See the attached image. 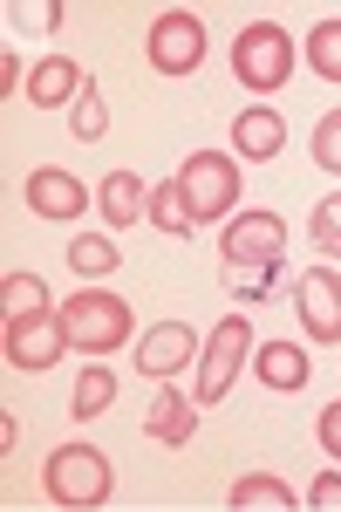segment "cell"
Returning <instances> with one entry per match:
<instances>
[{
    "label": "cell",
    "mask_w": 341,
    "mask_h": 512,
    "mask_svg": "<svg viewBox=\"0 0 341 512\" xmlns=\"http://www.w3.org/2000/svg\"><path fill=\"white\" fill-rule=\"evenodd\" d=\"M253 369H260L266 390H301L307 376H314V369H307V355L294 349V342H260V349H253Z\"/></svg>",
    "instance_id": "2e32d148"
},
{
    "label": "cell",
    "mask_w": 341,
    "mask_h": 512,
    "mask_svg": "<svg viewBox=\"0 0 341 512\" xmlns=\"http://www.w3.org/2000/svg\"><path fill=\"white\" fill-rule=\"evenodd\" d=\"M0 308H7V321L48 315V287H41V274H7V287H0Z\"/></svg>",
    "instance_id": "d6986e66"
},
{
    "label": "cell",
    "mask_w": 341,
    "mask_h": 512,
    "mask_svg": "<svg viewBox=\"0 0 341 512\" xmlns=\"http://www.w3.org/2000/svg\"><path fill=\"white\" fill-rule=\"evenodd\" d=\"M307 62H314L321 82H341V21H321V28L307 35Z\"/></svg>",
    "instance_id": "603a6c76"
},
{
    "label": "cell",
    "mask_w": 341,
    "mask_h": 512,
    "mask_svg": "<svg viewBox=\"0 0 341 512\" xmlns=\"http://www.w3.org/2000/svg\"><path fill=\"white\" fill-rule=\"evenodd\" d=\"M69 349V328L62 315L48 308V315H28V321H7V369H21V376H41V369H55Z\"/></svg>",
    "instance_id": "ba28073f"
},
{
    "label": "cell",
    "mask_w": 341,
    "mask_h": 512,
    "mask_svg": "<svg viewBox=\"0 0 341 512\" xmlns=\"http://www.w3.org/2000/svg\"><path fill=\"white\" fill-rule=\"evenodd\" d=\"M307 506H314V512H341V472L314 478V492H307Z\"/></svg>",
    "instance_id": "4316f807"
},
{
    "label": "cell",
    "mask_w": 341,
    "mask_h": 512,
    "mask_svg": "<svg viewBox=\"0 0 341 512\" xmlns=\"http://www.w3.org/2000/svg\"><path fill=\"white\" fill-rule=\"evenodd\" d=\"M314 164L321 171H341V110H328V117L314 123Z\"/></svg>",
    "instance_id": "484cf974"
},
{
    "label": "cell",
    "mask_w": 341,
    "mask_h": 512,
    "mask_svg": "<svg viewBox=\"0 0 341 512\" xmlns=\"http://www.w3.org/2000/svg\"><path fill=\"white\" fill-rule=\"evenodd\" d=\"M69 267H76L82 280H103L116 267V246L103 233H82V239H69Z\"/></svg>",
    "instance_id": "44dd1931"
},
{
    "label": "cell",
    "mask_w": 341,
    "mask_h": 512,
    "mask_svg": "<svg viewBox=\"0 0 341 512\" xmlns=\"http://www.w3.org/2000/svg\"><path fill=\"white\" fill-rule=\"evenodd\" d=\"M219 260H226V267L287 260V219H280V212H232L226 239H219Z\"/></svg>",
    "instance_id": "8992f818"
},
{
    "label": "cell",
    "mask_w": 341,
    "mask_h": 512,
    "mask_svg": "<svg viewBox=\"0 0 341 512\" xmlns=\"http://www.w3.org/2000/svg\"><path fill=\"white\" fill-rule=\"evenodd\" d=\"M21 198H28V212H41V219H82V212H89V192H82V178H76V171H55V164L28 171Z\"/></svg>",
    "instance_id": "8fae6325"
},
{
    "label": "cell",
    "mask_w": 341,
    "mask_h": 512,
    "mask_svg": "<svg viewBox=\"0 0 341 512\" xmlns=\"http://www.w3.org/2000/svg\"><path fill=\"white\" fill-rule=\"evenodd\" d=\"M294 308H301L307 342H341V274L335 267H307L294 280Z\"/></svg>",
    "instance_id": "9c48e42d"
},
{
    "label": "cell",
    "mask_w": 341,
    "mask_h": 512,
    "mask_svg": "<svg viewBox=\"0 0 341 512\" xmlns=\"http://www.w3.org/2000/svg\"><path fill=\"white\" fill-rule=\"evenodd\" d=\"M280 267H287V260H266V267H226L232 301H266V294H273V280H280Z\"/></svg>",
    "instance_id": "cb8c5ba5"
},
{
    "label": "cell",
    "mask_w": 341,
    "mask_h": 512,
    "mask_svg": "<svg viewBox=\"0 0 341 512\" xmlns=\"http://www.w3.org/2000/svg\"><path fill=\"white\" fill-rule=\"evenodd\" d=\"M198 355H205V342L191 335V321H157L151 335L137 342V369L151 383H171L178 369H198Z\"/></svg>",
    "instance_id": "30bf717a"
},
{
    "label": "cell",
    "mask_w": 341,
    "mask_h": 512,
    "mask_svg": "<svg viewBox=\"0 0 341 512\" xmlns=\"http://www.w3.org/2000/svg\"><path fill=\"white\" fill-rule=\"evenodd\" d=\"M226 506L232 512H294V492H287V478L253 472V478H239V485L226 492Z\"/></svg>",
    "instance_id": "e0dca14e"
},
{
    "label": "cell",
    "mask_w": 341,
    "mask_h": 512,
    "mask_svg": "<svg viewBox=\"0 0 341 512\" xmlns=\"http://www.w3.org/2000/svg\"><path fill=\"white\" fill-rule=\"evenodd\" d=\"M232 76L246 82L253 96L287 89V76H294V41H287V28H273V21L239 28V41H232Z\"/></svg>",
    "instance_id": "3957f363"
},
{
    "label": "cell",
    "mask_w": 341,
    "mask_h": 512,
    "mask_svg": "<svg viewBox=\"0 0 341 512\" xmlns=\"http://www.w3.org/2000/svg\"><path fill=\"white\" fill-rule=\"evenodd\" d=\"M62 328H69V349L82 355H110L130 342V328L137 315L123 308V294H103V287H89V294H69V308H62Z\"/></svg>",
    "instance_id": "6da1fadb"
},
{
    "label": "cell",
    "mask_w": 341,
    "mask_h": 512,
    "mask_svg": "<svg viewBox=\"0 0 341 512\" xmlns=\"http://www.w3.org/2000/svg\"><path fill=\"white\" fill-rule=\"evenodd\" d=\"M96 205H103L110 226H137V219L151 212V185H144L137 171H110V178L96 185Z\"/></svg>",
    "instance_id": "5bb4252c"
},
{
    "label": "cell",
    "mask_w": 341,
    "mask_h": 512,
    "mask_svg": "<svg viewBox=\"0 0 341 512\" xmlns=\"http://www.w3.org/2000/svg\"><path fill=\"white\" fill-rule=\"evenodd\" d=\"M14 444H21V417H14V410H0V451L14 458Z\"/></svg>",
    "instance_id": "f1b7e54d"
},
{
    "label": "cell",
    "mask_w": 341,
    "mask_h": 512,
    "mask_svg": "<svg viewBox=\"0 0 341 512\" xmlns=\"http://www.w3.org/2000/svg\"><path fill=\"white\" fill-rule=\"evenodd\" d=\"M144 431H151L157 444H185V437L198 431V410H191V396H178L171 383H157L151 410H144Z\"/></svg>",
    "instance_id": "9a60e30c"
},
{
    "label": "cell",
    "mask_w": 341,
    "mask_h": 512,
    "mask_svg": "<svg viewBox=\"0 0 341 512\" xmlns=\"http://www.w3.org/2000/svg\"><path fill=\"white\" fill-rule=\"evenodd\" d=\"M307 239H314V253H321V260H341V192L314 205V219H307Z\"/></svg>",
    "instance_id": "7402d4cb"
},
{
    "label": "cell",
    "mask_w": 341,
    "mask_h": 512,
    "mask_svg": "<svg viewBox=\"0 0 341 512\" xmlns=\"http://www.w3.org/2000/svg\"><path fill=\"white\" fill-rule=\"evenodd\" d=\"M144 219H151L157 233H171V239H191V226H198V219L185 212V192H178V178H164V185L151 192V212H144Z\"/></svg>",
    "instance_id": "ac0fdd59"
},
{
    "label": "cell",
    "mask_w": 341,
    "mask_h": 512,
    "mask_svg": "<svg viewBox=\"0 0 341 512\" xmlns=\"http://www.w3.org/2000/svg\"><path fill=\"white\" fill-rule=\"evenodd\" d=\"M178 192H185V212L205 226V219H232L239 205V164L226 151H191L178 164Z\"/></svg>",
    "instance_id": "277c9868"
},
{
    "label": "cell",
    "mask_w": 341,
    "mask_h": 512,
    "mask_svg": "<svg viewBox=\"0 0 341 512\" xmlns=\"http://www.w3.org/2000/svg\"><path fill=\"white\" fill-rule=\"evenodd\" d=\"M103 130H110V110H103V96H96V82L76 96V137L82 144H103Z\"/></svg>",
    "instance_id": "d4e9b609"
},
{
    "label": "cell",
    "mask_w": 341,
    "mask_h": 512,
    "mask_svg": "<svg viewBox=\"0 0 341 512\" xmlns=\"http://www.w3.org/2000/svg\"><path fill=\"white\" fill-rule=\"evenodd\" d=\"M205 62V21L185 7H164L151 21V69L157 76H191Z\"/></svg>",
    "instance_id": "52a82bcc"
},
{
    "label": "cell",
    "mask_w": 341,
    "mask_h": 512,
    "mask_svg": "<svg viewBox=\"0 0 341 512\" xmlns=\"http://www.w3.org/2000/svg\"><path fill=\"white\" fill-rule=\"evenodd\" d=\"M110 403H116V376H110V369H82V376H76V424L103 417Z\"/></svg>",
    "instance_id": "ffe728a7"
},
{
    "label": "cell",
    "mask_w": 341,
    "mask_h": 512,
    "mask_svg": "<svg viewBox=\"0 0 341 512\" xmlns=\"http://www.w3.org/2000/svg\"><path fill=\"white\" fill-rule=\"evenodd\" d=\"M232 151H239V158H280V151H287V117L266 110V103L239 110V123H232Z\"/></svg>",
    "instance_id": "4fadbf2b"
},
{
    "label": "cell",
    "mask_w": 341,
    "mask_h": 512,
    "mask_svg": "<svg viewBox=\"0 0 341 512\" xmlns=\"http://www.w3.org/2000/svg\"><path fill=\"white\" fill-rule=\"evenodd\" d=\"M0 82H7V96H14V82H28V69H21V55H7V62H0Z\"/></svg>",
    "instance_id": "f546056e"
},
{
    "label": "cell",
    "mask_w": 341,
    "mask_h": 512,
    "mask_svg": "<svg viewBox=\"0 0 341 512\" xmlns=\"http://www.w3.org/2000/svg\"><path fill=\"white\" fill-rule=\"evenodd\" d=\"M41 485L55 506H103L110 499V458L96 444H55L41 465Z\"/></svg>",
    "instance_id": "7a4b0ae2"
},
{
    "label": "cell",
    "mask_w": 341,
    "mask_h": 512,
    "mask_svg": "<svg viewBox=\"0 0 341 512\" xmlns=\"http://www.w3.org/2000/svg\"><path fill=\"white\" fill-rule=\"evenodd\" d=\"M246 355H253V315H226L205 335V355H198V403H226Z\"/></svg>",
    "instance_id": "5b68a950"
},
{
    "label": "cell",
    "mask_w": 341,
    "mask_h": 512,
    "mask_svg": "<svg viewBox=\"0 0 341 512\" xmlns=\"http://www.w3.org/2000/svg\"><path fill=\"white\" fill-rule=\"evenodd\" d=\"M82 89H89V76H82L69 55H48V62H35V69H28V82H21V96H28L35 110H62V103H76Z\"/></svg>",
    "instance_id": "7c38bea8"
},
{
    "label": "cell",
    "mask_w": 341,
    "mask_h": 512,
    "mask_svg": "<svg viewBox=\"0 0 341 512\" xmlns=\"http://www.w3.org/2000/svg\"><path fill=\"white\" fill-rule=\"evenodd\" d=\"M321 444H328V458H341V396L321 410Z\"/></svg>",
    "instance_id": "83f0119b"
}]
</instances>
